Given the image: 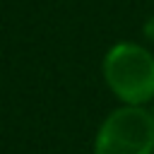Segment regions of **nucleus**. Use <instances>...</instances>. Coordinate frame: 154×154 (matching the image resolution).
<instances>
[{
	"label": "nucleus",
	"mask_w": 154,
	"mask_h": 154,
	"mask_svg": "<svg viewBox=\"0 0 154 154\" xmlns=\"http://www.w3.org/2000/svg\"><path fill=\"white\" fill-rule=\"evenodd\" d=\"M108 91L125 106L154 101V53L137 41H116L101 60Z\"/></svg>",
	"instance_id": "f257e3e1"
},
{
	"label": "nucleus",
	"mask_w": 154,
	"mask_h": 154,
	"mask_svg": "<svg viewBox=\"0 0 154 154\" xmlns=\"http://www.w3.org/2000/svg\"><path fill=\"white\" fill-rule=\"evenodd\" d=\"M94 154H154V116L144 106L113 108L94 135Z\"/></svg>",
	"instance_id": "f03ea898"
},
{
	"label": "nucleus",
	"mask_w": 154,
	"mask_h": 154,
	"mask_svg": "<svg viewBox=\"0 0 154 154\" xmlns=\"http://www.w3.org/2000/svg\"><path fill=\"white\" fill-rule=\"evenodd\" d=\"M142 31H144V36L154 43V17H149L147 22H144V26H142Z\"/></svg>",
	"instance_id": "7ed1b4c3"
},
{
	"label": "nucleus",
	"mask_w": 154,
	"mask_h": 154,
	"mask_svg": "<svg viewBox=\"0 0 154 154\" xmlns=\"http://www.w3.org/2000/svg\"><path fill=\"white\" fill-rule=\"evenodd\" d=\"M149 111H152V116H154V101H152V108H149Z\"/></svg>",
	"instance_id": "20e7f679"
}]
</instances>
